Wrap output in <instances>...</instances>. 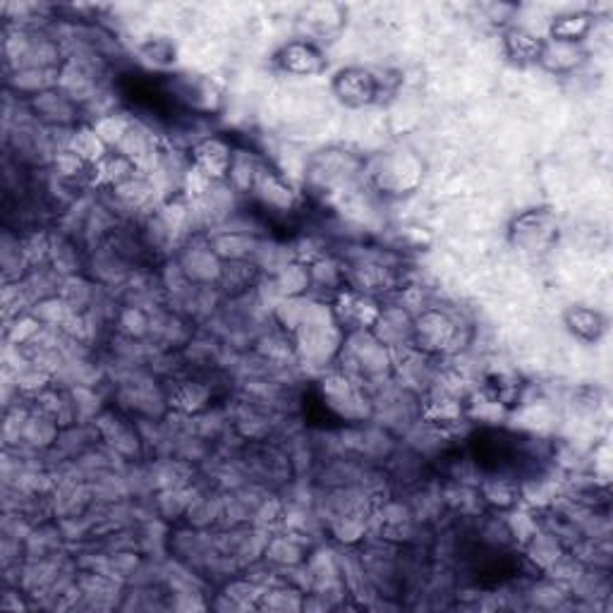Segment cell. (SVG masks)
Instances as JSON below:
<instances>
[{
  "label": "cell",
  "instance_id": "9c48e42d",
  "mask_svg": "<svg viewBox=\"0 0 613 613\" xmlns=\"http://www.w3.org/2000/svg\"><path fill=\"white\" fill-rule=\"evenodd\" d=\"M166 401L170 411L185 417H197L209 411L211 388L197 378H173L166 386Z\"/></svg>",
  "mask_w": 613,
  "mask_h": 613
},
{
  "label": "cell",
  "instance_id": "6da1fadb",
  "mask_svg": "<svg viewBox=\"0 0 613 613\" xmlns=\"http://www.w3.org/2000/svg\"><path fill=\"white\" fill-rule=\"evenodd\" d=\"M465 326L460 321L441 310V306H425L413 316V347L429 357H450L465 345Z\"/></svg>",
  "mask_w": 613,
  "mask_h": 613
},
{
  "label": "cell",
  "instance_id": "7a4b0ae2",
  "mask_svg": "<svg viewBox=\"0 0 613 613\" xmlns=\"http://www.w3.org/2000/svg\"><path fill=\"white\" fill-rule=\"evenodd\" d=\"M384 84L386 80L378 77L376 70L350 65L335 72L331 90L347 108H367L382 101Z\"/></svg>",
  "mask_w": 613,
  "mask_h": 613
},
{
  "label": "cell",
  "instance_id": "ba28073f",
  "mask_svg": "<svg viewBox=\"0 0 613 613\" xmlns=\"http://www.w3.org/2000/svg\"><path fill=\"white\" fill-rule=\"evenodd\" d=\"M422 178V166L415 160L413 154H398V156H382V166L372 170V183L382 189V193L405 195L407 189H413L417 180Z\"/></svg>",
  "mask_w": 613,
  "mask_h": 613
},
{
  "label": "cell",
  "instance_id": "5b68a950",
  "mask_svg": "<svg viewBox=\"0 0 613 613\" xmlns=\"http://www.w3.org/2000/svg\"><path fill=\"white\" fill-rule=\"evenodd\" d=\"M232 154L236 149L230 147V142L221 135H204L193 142L189 147V166L207 175L214 183H226L228 173L232 166Z\"/></svg>",
  "mask_w": 613,
  "mask_h": 613
},
{
  "label": "cell",
  "instance_id": "52a82bcc",
  "mask_svg": "<svg viewBox=\"0 0 613 613\" xmlns=\"http://www.w3.org/2000/svg\"><path fill=\"white\" fill-rule=\"evenodd\" d=\"M27 104V111L34 115V121L43 127H51V129H58V127H77L82 125L80 118H82V106H77L75 101H72L67 94H63L61 90H49L43 92L34 98L24 101Z\"/></svg>",
  "mask_w": 613,
  "mask_h": 613
},
{
  "label": "cell",
  "instance_id": "277c9868",
  "mask_svg": "<svg viewBox=\"0 0 613 613\" xmlns=\"http://www.w3.org/2000/svg\"><path fill=\"white\" fill-rule=\"evenodd\" d=\"M557 218L547 209L520 214L510 226V242L524 254H542L557 240Z\"/></svg>",
  "mask_w": 613,
  "mask_h": 613
},
{
  "label": "cell",
  "instance_id": "5bb4252c",
  "mask_svg": "<svg viewBox=\"0 0 613 613\" xmlns=\"http://www.w3.org/2000/svg\"><path fill=\"white\" fill-rule=\"evenodd\" d=\"M477 493L489 506L499 508V510H510V508H516L520 503L522 487H520V481L513 479V477L493 475V477H487L485 481H479Z\"/></svg>",
  "mask_w": 613,
  "mask_h": 613
},
{
  "label": "cell",
  "instance_id": "9a60e30c",
  "mask_svg": "<svg viewBox=\"0 0 613 613\" xmlns=\"http://www.w3.org/2000/svg\"><path fill=\"white\" fill-rule=\"evenodd\" d=\"M72 154H77L86 166L94 168L98 160H104L113 149H108V144L98 137L92 123H82L75 129H72L70 137V147Z\"/></svg>",
  "mask_w": 613,
  "mask_h": 613
},
{
  "label": "cell",
  "instance_id": "4fadbf2b",
  "mask_svg": "<svg viewBox=\"0 0 613 613\" xmlns=\"http://www.w3.org/2000/svg\"><path fill=\"white\" fill-rule=\"evenodd\" d=\"M563 324L582 343H596L606 333V319L600 310L575 304L563 314Z\"/></svg>",
  "mask_w": 613,
  "mask_h": 613
},
{
  "label": "cell",
  "instance_id": "7c38bea8",
  "mask_svg": "<svg viewBox=\"0 0 613 613\" xmlns=\"http://www.w3.org/2000/svg\"><path fill=\"white\" fill-rule=\"evenodd\" d=\"M594 14L585 10H573V12H563L551 18L547 24V34L551 41H563V43H582L585 37L592 34L594 27Z\"/></svg>",
  "mask_w": 613,
  "mask_h": 613
},
{
  "label": "cell",
  "instance_id": "30bf717a",
  "mask_svg": "<svg viewBox=\"0 0 613 613\" xmlns=\"http://www.w3.org/2000/svg\"><path fill=\"white\" fill-rule=\"evenodd\" d=\"M542 46H544V37L532 32V29L516 24L503 32V51L510 61H516L518 65L539 63Z\"/></svg>",
  "mask_w": 613,
  "mask_h": 613
},
{
  "label": "cell",
  "instance_id": "8992f818",
  "mask_svg": "<svg viewBox=\"0 0 613 613\" xmlns=\"http://www.w3.org/2000/svg\"><path fill=\"white\" fill-rule=\"evenodd\" d=\"M273 58L279 70H283L285 75H293V77H316L329 67L326 53L321 51L319 43L304 37L285 41L283 46L276 51Z\"/></svg>",
  "mask_w": 613,
  "mask_h": 613
},
{
  "label": "cell",
  "instance_id": "8fae6325",
  "mask_svg": "<svg viewBox=\"0 0 613 613\" xmlns=\"http://www.w3.org/2000/svg\"><path fill=\"white\" fill-rule=\"evenodd\" d=\"M585 63V51H582L580 43H563V41H551L544 39L542 55H539V63L551 75H568V72L578 70Z\"/></svg>",
  "mask_w": 613,
  "mask_h": 613
},
{
  "label": "cell",
  "instance_id": "3957f363",
  "mask_svg": "<svg viewBox=\"0 0 613 613\" xmlns=\"http://www.w3.org/2000/svg\"><path fill=\"white\" fill-rule=\"evenodd\" d=\"M331 312L335 316V321H339V326L347 333H364V331H372L378 314H382V302H378V298L374 295H367V293H360V290L355 288H341L339 293H335L331 300Z\"/></svg>",
  "mask_w": 613,
  "mask_h": 613
}]
</instances>
